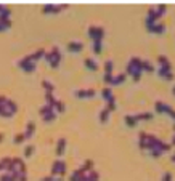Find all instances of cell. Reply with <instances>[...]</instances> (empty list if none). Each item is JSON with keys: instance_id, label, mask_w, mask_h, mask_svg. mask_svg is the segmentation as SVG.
<instances>
[{"instance_id": "6da1fadb", "label": "cell", "mask_w": 175, "mask_h": 181, "mask_svg": "<svg viewBox=\"0 0 175 181\" xmlns=\"http://www.w3.org/2000/svg\"><path fill=\"white\" fill-rule=\"evenodd\" d=\"M138 147L143 152H150V151H154V149H159L162 152H169L172 146H170V143H166L162 140H159L157 136H154L151 133L141 132L138 135Z\"/></svg>"}, {"instance_id": "7a4b0ae2", "label": "cell", "mask_w": 175, "mask_h": 181, "mask_svg": "<svg viewBox=\"0 0 175 181\" xmlns=\"http://www.w3.org/2000/svg\"><path fill=\"white\" fill-rule=\"evenodd\" d=\"M141 61H143V59H140L138 56H133V58H130V61L127 63V69H125L127 72H125V74L130 75L133 82H138V80L141 79V74H143Z\"/></svg>"}, {"instance_id": "3957f363", "label": "cell", "mask_w": 175, "mask_h": 181, "mask_svg": "<svg viewBox=\"0 0 175 181\" xmlns=\"http://www.w3.org/2000/svg\"><path fill=\"white\" fill-rule=\"evenodd\" d=\"M66 172H68V163H66L63 159H56L55 162L51 163V168H50V176H53V178H56V176H60V178H64L66 176Z\"/></svg>"}, {"instance_id": "277c9868", "label": "cell", "mask_w": 175, "mask_h": 181, "mask_svg": "<svg viewBox=\"0 0 175 181\" xmlns=\"http://www.w3.org/2000/svg\"><path fill=\"white\" fill-rule=\"evenodd\" d=\"M44 59L50 64L51 69H56V67L60 66V63H61V51H60V48H58V47H53V48L45 54Z\"/></svg>"}, {"instance_id": "5b68a950", "label": "cell", "mask_w": 175, "mask_h": 181, "mask_svg": "<svg viewBox=\"0 0 175 181\" xmlns=\"http://www.w3.org/2000/svg\"><path fill=\"white\" fill-rule=\"evenodd\" d=\"M87 34H88V39H90L92 42H103L106 31L103 29L101 26H88Z\"/></svg>"}, {"instance_id": "8992f818", "label": "cell", "mask_w": 175, "mask_h": 181, "mask_svg": "<svg viewBox=\"0 0 175 181\" xmlns=\"http://www.w3.org/2000/svg\"><path fill=\"white\" fill-rule=\"evenodd\" d=\"M154 109H156V112L157 114H167L173 122H175V109L169 104H166L164 101H156L154 103Z\"/></svg>"}, {"instance_id": "52a82bcc", "label": "cell", "mask_w": 175, "mask_h": 181, "mask_svg": "<svg viewBox=\"0 0 175 181\" xmlns=\"http://www.w3.org/2000/svg\"><path fill=\"white\" fill-rule=\"evenodd\" d=\"M18 66L23 69L26 74H32V72L35 71V67H37V64H35V63L32 61V58H31V54H26L23 59H19V61H18Z\"/></svg>"}, {"instance_id": "ba28073f", "label": "cell", "mask_w": 175, "mask_h": 181, "mask_svg": "<svg viewBox=\"0 0 175 181\" xmlns=\"http://www.w3.org/2000/svg\"><path fill=\"white\" fill-rule=\"evenodd\" d=\"M68 8V5L66 3H61V5H55V3H47L42 7V13L44 15H56V13L63 11Z\"/></svg>"}, {"instance_id": "9c48e42d", "label": "cell", "mask_w": 175, "mask_h": 181, "mask_svg": "<svg viewBox=\"0 0 175 181\" xmlns=\"http://www.w3.org/2000/svg\"><path fill=\"white\" fill-rule=\"evenodd\" d=\"M97 95L95 88H80V90H76L74 91V96L79 100H90Z\"/></svg>"}, {"instance_id": "30bf717a", "label": "cell", "mask_w": 175, "mask_h": 181, "mask_svg": "<svg viewBox=\"0 0 175 181\" xmlns=\"http://www.w3.org/2000/svg\"><path fill=\"white\" fill-rule=\"evenodd\" d=\"M66 48H68L69 53H80L84 50V44H82V42H79V40H71V42H68Z\"/></svg>"}, {"instance_id": "8fae6325", "label": "cell", "mask_w": 175, "mask_h": 181, "mask_svg": "<svg viewBox=\"0 0 175 181\" xmlns=\"http://www.w3.org/2000/svg\"><path fill=\"white\" fill-rule=\"evenodd\" d=\"M85 175H87V172L82 168V167H79V168H76L69 175V181H85Z\"/></svg>"}, {"instance_id": "7c38bea8", "label": "cell", "mask_w": 175, "mask_h": 181, "mask_svg": "<svg viewBox=\"0 0 175 181\" xmlns=\"http://www.w3.org/2000/svg\"><path fill=\"white\" fill-rule=\"evenodd\" d=\"M66 147H68V141H66V138H60V140L56 141V146H55V154L58 157H61L66 152Z\"/></svg>"}, {"instance_id": "4fadbf2b", "label": "cell", "mask_w": 175, "mask_h": 181, "mask_svg": "<svg viewBox=\"0 0 175 181\" xmlns=\"http://www.w3.org/2000/svg\"><path fill=\"white\" fill-rule=\"evenodd\" d=\"M157 66L161 69H164V71H172V63L169 61L167 56H164V54H159L157 56Z\"/></svg>"}, {"instance_id": "5bb4252c", "label": "cell", "mask_w": 175, "mask_h": 181, "mask_svg": "<svg viewBox=\"0 0 175 181\" xmlns=\"http://www.w3.org/2000/svg\"><path fill=\"white\" fill-rule=\"evenodd\" d=\"M11 165L15 167V168L21 173H28V170H26V163L21 157H11Z\"/></svg>"}, {"instance_id": "9a60e30c", "label": "cell", "mask_w": 175, "mask_h": 181, "mask_svg": "<svg viewBox=\"0 0 175 181\" xmlns=\"http://www.w3.org/2000/svg\"><path fill=\"white\" fill-rule=\"evenodd\" d=\"M100 95H101V98L104 100V103H109V101L116 100V98H114V95H113L111 87H103V88H101V91H100Z\"/></svg>"}, {"instance_id": "2e32d148", "label": "cell", "mask_w": 175, "mask_h": 181, "mask_svg": "<svg viewBox=\"0 0 175 181\" xmlns=\"http://www.w3.org/2000/svg\"><path fill=\"white\" fill-rule=\"evenodd\" d=\"M148 32H151V34H157V35H162L164 32H166V24L164 23H156L153 27H150V29H148Z\"/></svg>"}, {"instance_id": "e0dca14e", "label": "cell", "mask_w": 175, "mask_h": 181, "mask_svg": "<svg viewBox=\"0 0 175 181\" xmlns=\"http://www.w3.org/2000/svg\"><path fill=\"white\" fill-rule=\"evenodd\" d=\"M35 133V122L34 120H29L28 125H26V132H24V138L26 140H31Z\"/></svg>"}, {"instance_id": "ac0fdd59", "label": "cell", "mask_w": 175, "mask_h": 181, "mask_svg": "<svg viewBox=\"0 0 175 181\" xmlns=\"http://www.w3.org/2000/svg\"><path fill=\"white\" fill-rule=\"evenodd\" d=\"M157 75H159L161 79H164L166 82H172L173 77H175L172 71H164V69H161V67H157Z\"/></svg>"}, {"instance_id": "d6986e66", "label": "cell", "mask_w": 175, "mask_h": 181, "mask_svg": "<svg viewBox=\"0 0 175 181\" xmlns=\"http://www.w3.org/2000/svg\"><path fill=\"white\" fill-rule=\"evenodd\" d=\"M45 54H47V51H45L44 48H39V50H35V51L31 54V58H32V61L37 64L40 59H44V58H45Z\"/></svg>"}, {"instance_id": "ffe728a7", "label": "cell", "mask_w": 175, "mask_h": 181, "mask_svg": "<svg viewBox=\"0 0 175 181\" xmlns=\"http://www.w3.org/2000/svg\"><path fill=\"white\" fill-rule=\"evenodd\" d=\"M125 79H127V74H125V72H120L119 75H114V77H113V83H111V85H113V87L122 85V83L125 82Z\"/></svg>"}, {"instance_id": "44dd1931", "label": "cell", "mask_w": 175, "mask_h": 181, "mask_svg": "<svg viewBox=\"0 0 175 181\" xmlns=\"http://www.w3.org/2000/svg\"><path fill=\"white\" fill-rule=\"evenodd\" d=\"M84 66L88 69V71H93V72L98 71V63L93 61L92 58H85V59H84Z\"/></svg>"}, {"instance_id": "7402d4cb", "label": "cell", "mask_w": 175, "mask_h": 181, "mask_svg": "<svg viewBox=\"0 0 175 181\" xmlns=\"http://www.w3.org/2000/svg\"><path fill=\"white\" fill-rule=\"evenodd\" d=\"M109 116H111V112H109L106 107H103V109L100 111V114H98L100 123H108V122H109Z\"/></svg>"}, {"instance_id": "603a6c76", "label": "cell", "mask_w": 175, "mask_h": 181, "mask_svg": "<svg viewBox=\"0 0 175 181\" xmlns=\"http://www.w3.org/2000/svg\"><path fill=\"white\" fill-rule=\"evenodd\" d=\"M141 69H143V72H150V74L156 71L154 64H153L151 61H148V59H143V61H141Z\"/></svg>"}, {"instance_id": "cb8c5ba5", "label": "cell", "mask_w": 175, "mask_h": 181, "mask_svg": "<svg viewBox=\"0 0 175 181\" xmlns=\"http://www.w3.org/2000/svg\"><path fill=\"white\" fill-rule=\"evenodd\" d=\"M137 119V122H143V120H153L154 114L153 112H140V114H133Z\"/></svg>"}, {"instance_id": "d4e9b609", "label": "cell", "mask_w": 175, "mask_h": 181, "mask_svg": "<svg viewBox=\"0 0 175 181\" xmlns=\"http://www.w3.org/2000/svg\"><path fill=\"white\" fill-rule=\"evenodd\" d=\"M124 122H125V125L127 127H130V128H133V127H137V119H135V116L133 114H127L125 117H124Z\"/></svg>"}, {"instance_id": "484cf974", "label": "cell", "mask_w": 175, "mask_h": 181, "mask_svg": "<svg viewBox=\"0 0 175 181\" xmlns=\"http://www.w3.org/2000/svg\"><path fill=\"white\" fill-rule=\"evenodd\" d=\"M154 11H156V18H157V21L162 18L164 15H166V11H167V5H164V3H161V5H157V8L154 7Z\"/></svg>"}, {"instance_id": "4316f807", "label": "cell", "mask_w": 175, "mask_h": 181, "mask_svg": "<svg viewBox=\"0 0 175 181\" xmlns=\"http://www.w3.org/2000/svg\"><path fill=\"white\" fill-rule=\"evenodd\" d=\"M10 165H11V157H3V159H0V173L7 172Z\"/></svg>"}, {"instance_id": "83f0119b", "label": "cell", "mask_w": 175, "mask_h": 181, "mask_svg": "<svg viewBox=\"0 0 175 181\" xmlns=\"http://www.w3.org/2000/svg\"><path fill=\"white\" fill-rule=\"evenodd\" d=\"M85 181H100V173L93 168V170H90V172H87V175H85Z\"/></svg>"}, {"instance_id": "f1b7e54d", "label": "cell", "mask_w": 175, "mask_h": 181, "mask_svg": "<svg viewBox=\"0 0 175 181\" xmlns=\"http://www.w3.org/2000/svg\"><path fill=\"white\" fill-rule=\"evenodd\" d=\"M10 16H11V10L8 7L0 5V19H10Z\"/></svg>"}, {"instance_id": "f546056e", "label": "cell", "mask_w": 175, "mask_h": 181, "mask_svg": "<svg viewBox=\"0 0 175 181\" xmlns=\"http://www.w3.org/2000/svg\"><path fill=\"white\" fill-rule=\"evenodd\" d=\"M51 112H55V109H53L51 106H48V104H44L42 107L39 109V114L42 116V117H45V116H48V114H51Z\"/></svg>"}, {"instance_id": "4dcf8cb0", "label": "cell", "mask_w": 175, "mask_h": 181, "mask_svg": "<svg viewBox=\"0 0 175 181\" xmlns=\"http://www.w3.org/2000/svg\"><path fill=\"white\" fill-rule=\"evenodd\" d=\"M7 103H8V101H7ZM0 117H5V119H10V117H13L11 111L7 107V104H2V106H0Z\"/></svg>"}, {"instance_id": "1f68e13d", "label": "cell", "mask_w": 175, "mask_h": 181, "mask_svg": "<svg viewBox=\"0 0 175 181\" xmlns=\"http://www.w3.org/2000/svg\"><path fill=\"white\" fill-rule=\"evenodd\" d=\"M42 88L45 90V93H53L55 91V85L50 80H42Z\"/></svg>"}, {"instance_id": "d6a6232c", "label": "cell", "mask_w": 175, "mask_h": 181, "mask_svg": "<svg viewBox=\"0 0 175 181\" xmlns=\"http://www.w3.org/2000/svg\"><path fill=\"white\" fill-rule=\"evenodd\" d=\"M92 51L93 54H100L103 51V42H92Z\"/></svg>"}, {"instance_id": "836d02e7", "label": "cell", "mask_w": 175, "mask_h": 181, "mask_svg": "<svg viewBox=\"0 0 175 181\" xmlns=\"http://www.w3.org/2000/svg\"><path fill=\"white\" fill-rule=\"evenodd\" d=\"M53 109H55V112H56V114H63L64 111H66V104H64L63 101L56 100V103H55V106H53Z\"/></svg>"}, {"instance_id": "e575fe53", "label": "cell", "mask_w": 175, "mask_h": 181, "mask_svg": "<svg viewBox=\"0 0 175 181\" xmlns=\"http://www.w3.org/2000/svg\"><path fill=\"white\" fill-rule=\"evenodd\" d=\"M11 27V19H0V32H5Z\"/></svg>"}, {"instance_id": "d590c367", "label": "cell", "mask_w": 175, "mask_h": 181, "mask_svg": "<svg viewBox=\"0 0 175 181\" xmlns=\"http://www.w3.org/2000/svg\"><path fill=\"white\" fill-rule=\"evenodd\" d=\"M80 167H82V168L85 170V172H90V170H93V168H95V162H93L92 159H87L82 165H80Z\"/></svg>"}, {"instance_id": "8d00e7d4", "label": "cell", "mask_w": 175, "mask_h": 181, "mask_svg": "<svg viewBox=\"0 0 175 181\" xmlns=\"http://www.w3.org/2000/svg\"><path fill=\"white\" fill-rule=\"evenodd\" d=\"M34 151H35V146H32V144H28V146L24 147V157H26V159L32 157V156H34Z\"/></svg>"}, {"instance_id": "74e56055", "label": "cell", "mask_w": 175, "mask_h": 181, "mask_svg": "<svg viewBox=\"0 0 175 181\" xmlns=\"http://www.w3.org/2000/svg\"><path fill=\"white\" fill-rule=\"evenodd\" d=\"M45 104H48V106H55V103H56V98H55V96H53V93H45Z\"/></svg>"}, {"instance_id": "f35d334b", "label": "cell", "mask_w": 175, "mask_h": 181, "mask_svg": "<svg viewBox=\"0 0 175 181\" xmlns=\"http://www.w3.org/2000/svg\"><path fill=\"white\" fill-rule=\"evenodd\" d=\"M24 141H26L24 133H16L15 136H13V143H15V144H23Z\"/></svg>"}, {"instance_id": "ab89813d", "label": "cell", "mask_w": 175, "mask_h": 181, "mask_svg": "<svg viewBox=\"0 0 175 181\" xmlns=\"http://www.w3.org/2000/svg\"><path fill=\"white\" fill-rule=\"evenodd\" d=\"M113 69H114V63L111 59H108L104 63V74H113Z\"/></svg>"}, {"instance_id": "60d3db41", "label": "cell", "mask_w": 175, "mask_h": 181, "mask_svg": "<svg viewBox=\"0 0 175 181\" xmlns=\"http://www.w3.org/2000/svg\"><path fill=\"white\" fill-rule=\"evenodd\" d=\"M7 107L11 111V114L15 116L16 112H18V104L15 103V101H11V100H8V103H7Z\"/></svg>"}, {"instance_id": "b9f144b4", "label": "cell", "mask_w": 175, "mask_h": 181, "mask_svg": "<svg viewBox=\"0 0 175 181\" xmlns=\"http://www.w3.org/2000/svg\"><path fill=\"white\" fill-rule=\"evenodd\" d=\"M113 77H114V74H103V82L106 83L108 87L113 83Z\"/></svg>"}, {"instance_id": "7bdbcfd3", "label": "cell", "mask_w": 175, "mask_h": 181, "mask_svg": "<svg viewBox=\"0 0 175 181\" xmlns=\"http://www.w3.org/2000/svg\"><path fill=\"white\" fill-rule=\"evenodd\" d=\"M42 120H44V122H47V123H50V122H53V120H56V112H51V114H48V116L42 117Z\"/></svg>"}, {"instance_id": "ee69618b", "label": "cell", "mask_w": 175, "mask_h": 181, "mask_svg": "<svg viewBox=\"0 0 175 181\" xmlns=\"http://www.w3.org/2000/svg\"><path fill=\"white\" fill-rule=\"evenodd\" d=\"M148 154H150L153 159H159L161 156L164 154V152H162V151H159V149H154V151H150V152H148Z\"/></svg>"}, {"instance_id": "f6af8a7d", "label": "cell", "mask_w": 175, "mask_h": 181, "mask_svg": "<svg viewBox=\"0 0 175 181\" xmlns=\"http://www.w3.org/2000/svg\"><path fill=\"white\" fill-rule=\"evenodd\" d=\"M0 181H16V179L7 172V173H2V175H0Z\"/></svg>"}, {"instance_id": "bcb514c9", "label": "cell", "mask_w": 175, "mask_h": 181, "mask_svg": "<svg viewBox=\"0 0 175 181\" xmlns=\"http://www.w3.org/2000/svg\"><path fill=\"white\" fill-rule=\"evenodd\" d=\"M109 112H114L116 111V100H113V101H109V103H106V106H104Z\"/></svg>"}, {"instance_id": "7dc6e473", "label": "cell", "mask_w": 175, "mask_h": 181, "mask_svg": "<svg viewBox=\"0 0 175 181\" xmlns=\"http://www.w3.org/2000/svg\"><path fill=\"white\" fill-rule=\"evenodd\" d=\"M172 179H173V176H172L170 172H166V173L162 175V178H161V181H172Z\"/></svg>"}, {"instance_id": "c3c4849f", "label": "cell", "mask_w": 175, "mask_h": 181, "mask_svg": "<svg viewBox=\"0 0 175 181\" xmlns=\"http://www.w3.org/2000/svg\"><path fill=\"white\" fill-rule=\"evenodd\" d=\"M18 181H28V173H19Z\"/></svg>"}, {"instance_id": "681fc988", "label": "cell", "mask_w": 175, "mask_h": 181, "mask_svg": "<svg viewBox=\"0 0 175 181\" xmlns=\"http://www.w3.org/2000/svg\"><path fill=\"white\" fill-rule=\"evenodd\" d=\"M51 179H53V176H50V175H48V176H44V178H40L39 181H51Z\"/></svg>"}, {"instance_id": "f907efd6", "label": "cell", "mask_w": 175, "mask_h": 181, "mask_svg": "<svg viewBox=\"0 0 175 181\" xmlns=\"http://www.w3.org/2000/svg\"><path fill=\"white\" fill-rule=\"evenodd\" d=\"M170 146H173V147H175V133H173V136L170 138Z\"/></svg>"}, {"instance_id": "816d5d0a", "label": "cell", "mask_w": 175, "mask_h": 181, "mask_svg": "<svg viewBox=\"0 0 175 181\" xmlns=\"http://www.w3.org/2000/svg\"><path fill=\"white\" fill-rule=\"evenodd\" d=\"M51 181H64V178H60V176H56V178H53Z\"/></svg>"}, {"instance_id": "f5cc1de1", "label": "cell", "mask_w": 175, "mask_h": 181, "mask_svg": "<svg viewBox=\"0 0 175 181\" xmlns=\"http://www.w3.org/2000/svg\"><path fill=\"white\" fill-rule=\"evenodd\" d=\"M3 140H5V135H3V133H0V143H2Z\"/></svg>"}, {"instance_id": "db71d44e", "label": "cell", "mask_w": 175, "mask_h": 181, "mask_svg": "<svg viewBox=\"0 0 175 181\" xmlns=\"http://www.w3.org/2000/svg\"><path fill=\"white\" fill-rule=\"evenodd\" d=\"M170 160H172V162L175 163V154H172V156H170Z\"/></svg>"}, {"instance_id": "11a10c76", "label": "cell", "mask_w": 175, "mask_h": 181, "mask_svg": "<svg viewBox=\"0 0 175 181\" xmlns=\"http://www.w3.org/2000/svg\"><path fill=\"white\" fill-rule=\"evenodd\" d=\"M172 93H173V95H175V87H173V88H172Z\"/></svg>"}, {"instance_id": "9f6ffc18", "label": "cell", "mask_w": 175, "mask_h": 181, "mask_svg": "<svg viewBox=\"0 0 175 181\" xmlns=\"http://www.w3.org/2000/svg\"><path fill=\"white\" fill-rule=\"evenodd\" d=\"M172 128H173V132H175V122H173V127H172Z\"/></svg>"}, {"instance_id": "6f0895ef", "label": "cell", "mask_w": 175, "mask_h": 181, "mask_svg": "<svg viewBox=\"0 0 175 181\" xmlns=\"http://www.w3.org/2000/svg\"><path fill=\"white\" fill-rule=\"evenodd\" d=\"M173 154H175V152H173Z\"/></svg>"}]
</instances>
